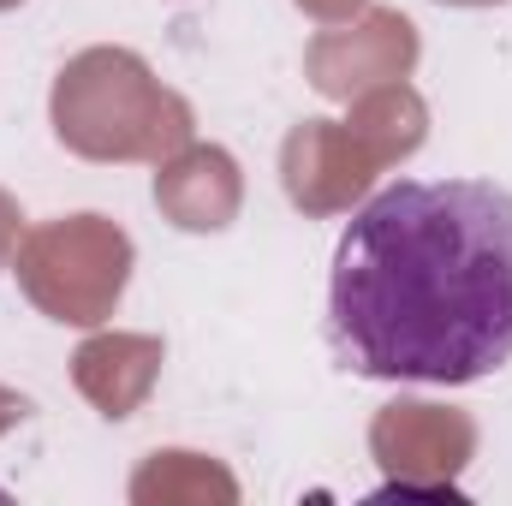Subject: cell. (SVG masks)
<instances>
[{"label":"cell","instance_id":"6da1fadb","mask_svg":"<svg viewBox=\"0 0 512 506\" xmlns=\"http://www.w3.org/2000/svg\"><path fill=\"white\" fill-rule=\"evenodd\" d=\"M328 340L370 381H483L512 364V191L393 179L340 233Z\"/></svg>","mask_w":512,"mask_h":506}]
</instances>
